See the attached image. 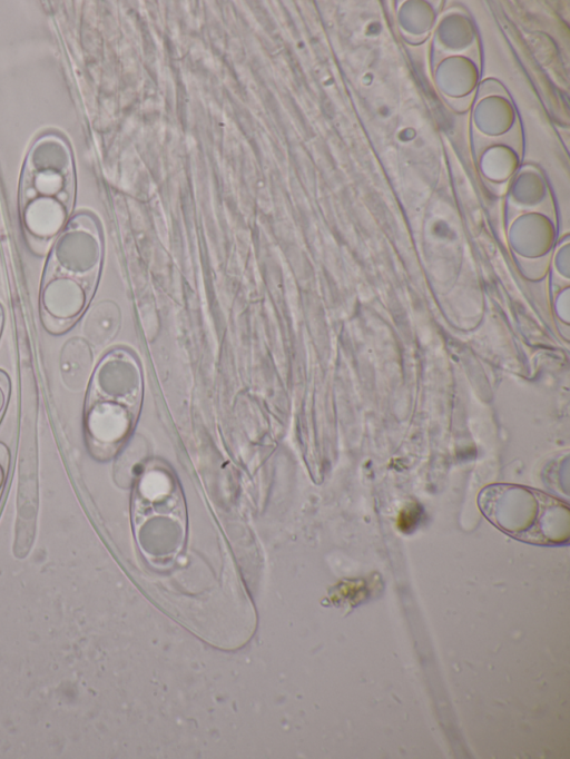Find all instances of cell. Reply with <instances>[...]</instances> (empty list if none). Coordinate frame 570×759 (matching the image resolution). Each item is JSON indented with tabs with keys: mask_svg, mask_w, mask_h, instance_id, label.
I'll return each instance as SVG.
<instances>
[{
	"mask_svg": "<svg viewBox=\"0 0 570 759\" xmlns=\"http://www.w3.org/2000/svg\"><path fill=\"white\" fill-rule=\"evenodd\" d=\"M72 156L63 137L49 132L33 144L23 167L19 207L23 233L36 254L50 248L71 218Z\"/></svg>",
	"mask_w": 570,
	"mask_h": 759,
	"instance_id": "obj_1",
	"label": "cell"
},
{
	"mask_svg": "<svg viewBox=\"0 0 570 759\" xmlns=\"http://www.w3.org/2000/svg\"><path fill=\"white\" fill-rule=\"evenodd\" d=\"M138 371L124 351L107 354L97 365L85 406V432L91 454L111 456L125 438L137 411Z\"/></svg>",
	"mask_w": 570,
	"mask_h": 759,
	"instance_id": "obj_2",
	"label": "cell"
},
{
	"mask_svg": "<svg viewBox=\"0 0 570 759\" xmlns=\"http://www.w3.org/2000/svg\"><path fill=\"white\" fill-rule=\"evenodd\" d=\"M101 241L95 219L86 213L72 216L50 246L45 270L97 282Z\"/></svg>",
	"mask_w": 570,
	"mask_h": 759,
	"instance_id": "obj_3",
	"label": "cell"
},
{
	"mask_svg": "<svg viewBox=\"0 0 570 759\" xmlns=\"http://www.w3.org/2000/svg\"><path fill=\"white\" fill-rule=\"evenodd\" d=\"M95 285L94 280L45 270L39 294L43 327L52 334L67 332L89 305Z\"/></svg>",
	"mask_w": 570,
	"mask_h": 759,
	"instance_id": "obj_4",
	"label": "cell"
},
{
	"mask_svg": "<svg viewBox=\"0 0 570 759\" xmlns=\"http://www.w3.org/2000/svg\"><path fill=\"white\" fill-rule=\"evenodd\" d=\"M421 509L417 504L404 506L397 518V526L402 532H411L419 524Z\"/></svg>",
	"mask_w": 570,
	"mask_h": 759,
	"instance_id": "obj_5",
	"label": "cell"
},
{
	"mask_svg": "<svg viewBox=\"0 0 570 759\" xmlns=\"http://www.w3.org/2000/svg\"><path fill=\"white\" fill-rule=\"evenodd\" d=\"M10 387V378L8 374L0 369V421L9 402Z\"/></svg>",
	"mask_w": 570,
	"mask_h": 759,
	"instance_id": "obj_6",
	"label": "cell"
},
{
	"mask_svg": "<svg viewBox=\"0 0 570 759\" xmlns=\"http://www.w3.org/2000/svg\"><path fill=\"white\" fill-rule=\"evenodd\" d=\"M9 470V453L3 443H0V500L4 490Z\"/></svg>",
	"mask_w": 570,
	"mask_h": 759,
	"instance_id": "obj_7",
	"label": "cell"
},
{
	"mask_svg": "<svg viewBox=\"0 0 570 759\" xmlns=\"http://www.w3.org/2000/svg\"><path fill=\"white\" fill-rule=\"evenodd\" d=\"M3 323H4V308H3L2 304L0 303V336L2 333V328H3Z\"/></svg>",
	"mask_w": 570,
	"mask_h": 759,
	"instance_id": "obj_8",
	"label": "cell"
}]
</instances>
